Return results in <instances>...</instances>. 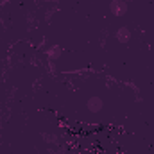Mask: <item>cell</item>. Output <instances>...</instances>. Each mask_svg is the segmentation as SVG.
Wrapping results in <instances>:
<instances>
[{
  "instance_id": "6da1fadb",
  "label": "cell",
  "mask_w": 154,
  "mask_h": 154,
  "mask_svg": "<svg viewBox=\"0 0 154 154\" xmlns=\"http://www.w3.org/2000/svg\"><path fill=\"white\" fill-rule=\"evenodd\" d=\"M109 11L116 18L125 16V13H127V2L125 0H111L109 2Z\"/></svg>"
},
{
  "instance_id": "7a4b0ae2",
  "label": "cell",
  "mask_w": 154,
  "mask_h": 154,
  "mask_svg": "<svg viewBox=\"0 0 154 154\" xmlns=\"http://www.w3.org/2000/svg\"><path fill=\"white\" fill-rule=\"evenodd\" d=\"M102 106H104V100H102L100 97H97V95L90 97L88 102H86V108H88L90 113H99V111H102Z\"/></svg>"
},
{
  "instance_id": "3957f363",
  "label": "cell",
  "mask_w": 154,
  "mask_h": 154,
  "mask_svg": "<svg viewBox=\"0 0 154 154\" xmlns=\"http://www.w3.org/2000/svg\"><path fill=\"white\" fill-rule=\"evenodd\" d=\"M131 29L129 27H118L116 29V32H115V38L118 43H122V45H125V43H129L131 41Z\"/></svg>"
},
{
  "instance_id": "277c9868",
  "label": "cell",
  "mask_w": 154,
  "mask_h": 154,
  "mask_svg": "<svg viewBox=\"0 0 154 154\" xmlns=\"http://www.w3.org/2000/svg\"><path fill=\"white\" fill-rule=\"evenodd\" d=\"M45 54H47V57H48V59L57 61V59L61 57V54H63V48H61L59 45H50V47L45 50Z\"/></svg>"
},
{
  "instance_id": "5b68a950",
  "label": "cell",
  "mask_w": 154,
  "mask_h": 154,
  "mask_svg": "<svg viewBox=\"0 0 154 154\" xmlns=\"http://www.w3.org/2000/svg\"><path fill=\"white\" fill-rule=\"evenodd\" d=\"M41 138H43V142L48 143V145H57V143H59V136L54 134V133H43Z\"/></svg>"
}]
</instances>
